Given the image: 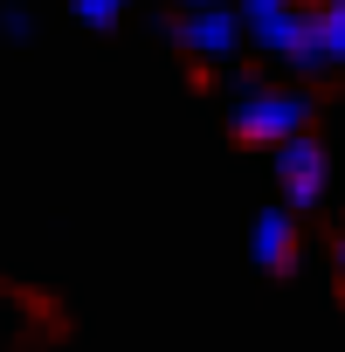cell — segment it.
Segmentation results:
<instances>
[{
    "label": "cell",
    "mask_w": 345,
    "mask_h": 352,
    "mask_svg": "<svg viewBox=\"0 0 345 352\" xmlns=\"http://www.w3.org/2000/svg\"><path fill=\"white\" fill-rule=\"evenodd\" d=\"M242 97H235V138L242 145H283V138H297L304 131V118H311V97L304 90H263V83H235Z\"/></svg>",
    "instance_id": "cell-1"
},
{
    "label": "cell",
    "mask_w": 345,
    "mask_h": 352,
    "mask_svg": "<svg viewBox=\"0 0 345 352\" xmlns=\"http://www.w3.org/2000/svg\"><path fill=\"white\" fill-rule=\"evenodd\" d=\"M324 180H331V159H324L318 138L297 131V138L276 145V187H283L290 208H318V201H324Z\"/></svg>",
    "instance_id": "cell-2"
},
{
    "label": "cell",
    "mask_w": 345,
    "mask_h": 352,
    "mask_svg": "<svg viewBox=\"0 0 345 352\" xmlns=\"http://www.w3.org/2000/svg\"><path fill=\"white\" fill-rule=\"evenodd\" d=\"M180 35V49L194 56V63H221V56H235V42H242V14L235 8H187V21L172 28Z\"/></svg>",
    "instance_id": "cell-3"
},
{
    "label": "cell",
    "mask_w": 345,
    "mask_h": 352,
    "mask_svg": "<svg viewBox=\"0 0 345 352\" xmlns=\"http://www.w3.org/2000/svg\"><path fill=\"white\" fill-rule=\"evenodd\" d=\"M249 249H256V263H263V270H290V263H297V228H290V214H283V208L256 214Z\"/></svg>",
    "instance_id": "cell-4"
},
{
    "label": "cell",
    "mask_w": 345,
    "mask_h": 352,
    "mask_svg": "<svg viewBox=\"0 0 345 352\" xmlns=\"http://www.w3.org/2000/svg\"><path fill=\"white\" fill-rule=\"evenodd\" d=\"M318 35H324V56L345 69V0H324L318 8Z\"/></svg>",
    "instance_id": "cell-5"
},
{
    "label": "cell",
    "mask_w": 345,
    "mask_h": 352,
    "mask_svg": "<svg viewBox=\"0 0 345 352\" xmlns=\"http://www.w3.org/2000/svg\"><path fill=\"white\" fill-rule=\"evenodd\" d=\"M69 8H76V21H83V28H97V35H104V28H118V14L131 8V0H69Z\"/></svg>",
    "instance_id": "cell-6"
},
{
    "label": "cell",
    "mask_w": 345,
    "mask_h": 352,
    "mask_svg": "<svg viewBox=\"0 0 345 352\" xmlns=\"http://www.w3.org/2000/svg\"><path fill=\"white\" fill-rule=\"evenodd\" d=\"M297 0H242V21L249 28H263V21H276V14H290Z\"/></svg>",
    "instance_id": "cell-7"
},
{
    "label": "cell",
    "mask_w": 345,
    "mask_h": 352,
    "mask_svg": "<svg viewBox=\"0 0 345 352\" xmlns=\"http://www.w3.org/2000/svg\"><path fill=\"white\" fill-rule=\"evenodd\" d=\"M0 28H8L14 42H28V28H35V21H28V8H8V14H0Z\"/></svg>",
    "instance_id": "cell-8"
},
{
    "label": "cell",
    "mask_w": 345,
    "mask_h": 352,
    "mask_svg": "<svg viewBox=\"0 0 345 352\" xmlns=\"http://www.w3.org/2000/svg\"><path fill=\"white\" fill-rule=\"evenodd\" d=\"M331 256H338V276H345V235H338V249H331Z\"/></svg>",
    "instance_id": "cell-9"
},
{
    "label": "cell",
    "mask_w": 345,
    "mask_h": 352,
    "mask_svg": "<svg viewBox=\"0 0 345 352\" xmlns=\"http://www.w3.org/2000/svg\"><path fill=\"white\" fill-rule=\"evenodd\" d=\"M187 8H221V0H187Z\"/></svg>",
    "instance_id": "cell-10"
}]
</instances>
